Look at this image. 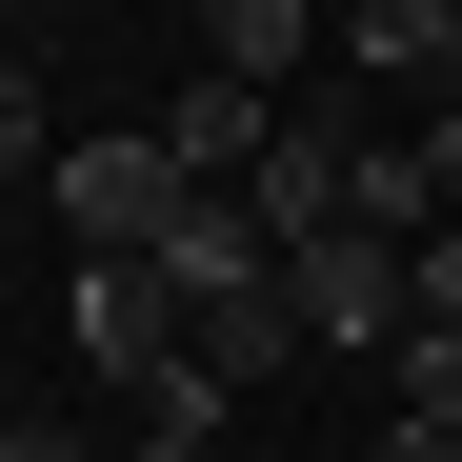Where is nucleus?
<instances>
[{
	"mask_svg": "<svg viewBox=\"0 0 462 462\" xmlns=\"http://www.w3.org/2000/svg\"><path fill=\"white\" fill-rule=\"evenodd\" d=\"M362 162H382V121H342V101H282V141H262V242L301 262V242H342V221H362Z\"/></svg>",
	"mask_w": 462,
	"mask_h": 462,
	"instance_id": "3",
	"label": "nucleus"
},
{
	"mask_svg": "<svg viewBox=\"0 0 462 462\" xmlns=\"http://www.w3.org/2000/svg\"><path fill=\"white\" fill-rule=\"evenodd\" d=\"M262 141H282V101H262V81H221V60L162 101V162H181V181H262Z\"/></svg>",
	"mask_w": 462,
	"mask_h": 462,
	"instance_id": "7",
	"label": "nucleus"
},
{
	"mask_svg": "<svg viewBox=\"0 0 462 462\" xmlns=\"http://www.w3.org/2000/svg\"><path fill=\"white\" fill-rule=\"evenodd\" d=\"M41 201H60V242H81V262H162V221H181L201 181L162 162V121H81V141H60V181H41Z\"/></svg>",
	"mask_w": 462,
	"mask_h": 462,
	"instance_id": "1",
	"label": "nucleus"
},
{
	"mask_svg": "<svg viewBox=\"0 0 462 462\" xmlns=\"http://www.w3.org/2000/svg\"><path fill=\"white\" fill-rule=\"evenodd\" d=\"M201 60L262 81V101H301V60H342V21H322V0H201Z\"/></svg>",
	"mask_w": 462,
	"mask_h": 462,
	"instance_id": "6",
	"label": "nucleus"
},
{
	"mask_svg": "<svg viewBox=\"0 0 462 462\" xmlns=\"http://www.w3.org/2000/svg\"><path fill=\"white\" fill-rule=\"evenodd\" d=\"M60 342H81V382H121V402H141V382H181L201 301H181L162 262H81V282H60Z\"/></svg>",
	"mask_w": 462,
	"mask_h": 462,
	"instance_id": "4",
	"label": "nucleus"
},
{
	"mask_svg": "<svg viewBox=\"0 0 462 462\" xmlns=\"http://www.w3.org/2000/svg\"><path fill=\"white\" fill-rule=\"evenodd\" d=\"M362 462H462V422H382V442H362Z\"/></svg>",
	"mask_w": 462,
	"mask_h": 462,
	"instance_id": "15",
	"label": "nucleus"
},
{
	"mask_svg": "<svg viewBox=\"0 0 462 462\" xmlns=\"http://www.w3.org/2000/svg\"><path fill=\"white\" fill-rule=\"evenodd\" d=\"M181 362L221 382V402H262V382H282V362H322V342H301V301H282V282H242V301H201V342H181Z\"/></svg>",
	"mask_w": 462,
	"mask_h": 462,
	"instance_id": "9",
	"label": "nucleus"
},
{
	"mask_svg": "<svg viewBox=\"0 0 462 462\" xmlns=\"http://www.w3.org/2000/svg\"><path fill=\"white\" fill-rule=\"evenodd\" d=\"M221 422H242V402L181 362V382H141V402H121V462H221Z\"/></svg>",
	"mask_w": 462,
	"mask_h": 462,
	"instance_id": "10",
	"label": "nucleus"
},
{
	"mask_svg": "<svg viewBox=\"0 0 462 462\" xmlns=\"http://www.w3.org/2000/svg\"><path fill=\"white\" fill-rule=\"evenodd\" d=\"M60 81H41V60H0V181H60V121H41Z\"/></svg>",
	"mask_w": 462,
	"mask_h": 462,
	"instance_id": "11",
	"label": "nucleus"
},
{
	"mask_svg": "<svg viewBox=\"0 0 462 462\" xmlns=\"http://www.w3.org/2000/svg\"><path fill=\"white\" fill-rule=\"evenodd\" d=\"M0 462H121L101 422H0Z\"/></svg>",
	"mask_w": 462,
	"mask_h": 462,
	"instance_id": "12",
	"label": "nucleus"
},
{
	"mask_svg": "<svg viewBox=\"0 0 462 462\" xmlns=\"http://www.w3.org/2000/svg\"><path fill=\"white\" fill-rule=\"evenodd\" d=\"M322 21H342V0H322Z\"/></svg>",
	"mask_w": 462,
	"mask_h": 462,
	"instance_id": "16",
	"label": "nucleus"
},
{
	"mask_svg": "<svg viewBox=\"0 0 462 462\" xmlns=\"http://www.w3.org/2000/svg\"><path fill=\"white\" fill-rule=\"evenodd\" d=\"M342 60L402 81V101L442 121V101H462V0H342Z\"/></svg>",
	"mask_w": 462,
	"mask_h": 462,
	"instance_id": "5",
	"label": "nucleus"
},
{
	"mask_svg": "<svg viewBox=\"0 0 462 462\" xmlns=\"http://www.w3.org/2000/svg\"><path fill=\"white\" fill-rule=\"evenodd\" d=\"M422 322L462 342V221H442V242H422Z\"/></svg>",
	"mask_w": 462,
	"mask_h": 462,
	"instance_id": "14",
	"label": "nucleus"
},
{
	"mask_svg": "<svg viewBox=\"0 0 462 462\" xmlns=\"http://www.w3.org/2000/svg\"><path fill=\"white\" fill-rule=\"evenodd\" d=\"M422 201H442V221H462V101H442V121H422ZM442 221H422V242H442Z\"/></svg>",
	"mask_w": 462,
	"mask_h": 462,
	"instance_id": "13",
	"label": "nucleus"
},
{
	"mask_svg": "<svg viewBox=\"0 0 462 462\" xmlns=\"http://www.w3.org/2000/svg\"><path fill=\"white\" fill-rule=\"evenodd\" d=\"M162 282H181V301H242V282H282V242H262V201H242V181H201V201L162 221Z\"/></svg>",
	"mask_w": 462,
	"mask_h": 462,
	"instance_id": "8",
	"label": "nucleus"
},
{
	"mask_svg": "<svg viewBox=\"0 0 462 462\" xmlns=\"http://www.w3.org/2000/svg\"><path fill=\"white\" fill-rule=\"evenodd\" d=\"M282 301H301V342H322V362H402V322H422V242L342 221V242L282 262Z\"/></svg>",
	"mask_w": 462,
	"mask_h": 462,
	"instance_id": "2",
	"label": "nucleus"
}]
</instances>
